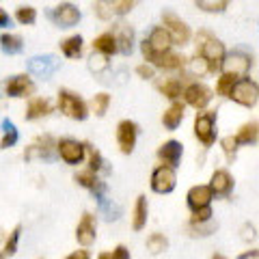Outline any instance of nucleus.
Returning a JSON list of instances; mask_svg holds the SVG:
<instances>
[{
    "label": "nucleus",
    "instance_id": "46",
    "mask_svg": "<svg viewBox=\"0 0 259 259\" xmlns=\"http://www.w3.org/2000/svg\"><path fill=\"white\" fill-rule=\"evenodd\" d=\"M5 26H11V18H9V13L0 7V28H5Z\"/></svg>",
    "mask_w": 259,
    "mask_h": 259
},
{
    "label": "nucleus",
    "instance_id": "3",
    "mask_svg": "<svg viewBox=\"0 0 259 259\" xmlns=\"http://www.w3.org/2000/svg\"><path fill=\"white\" fill-rule=\"evenodd\" d=\"M162 22H164V28H166L168 35H171L173 44L186 46V44L190 41V28H188V24H186L182 18H177L173 11H164V13H162Z\"/></svg>",
    "mask_w": 259,
    "mask_h": 259
},
{
    "label": "nucleus",
    "instance_id": "32",
    "mask_svg": "<svg viewBox=\"0 0 259 259\" xmlns=\"http://www.w3.org/2000/svg\"><path fill=\"white\" fill-rule=\"evenodd\" d=\"M108 67H110L108 56L102 54V52H97V50H93V54L89 56V69H91L93 74H104Z\"/></svg>",
    "mask_w": 259,
    "mask_h": 259
},
{
    "label": "nucleus",
    "instance_id": "9",
    "mask_svg": "<svg viewBox=\"0 0 259 259\" xmlns=\"http://www.w3.org/2000/svg\"><path fill=\"white\" fill-rule=\"evenodd\" d=\"M59 67H61V61L54 54H39L28 61V71L39 78H50Z\"/></svg>",
    "mask_w": 259,
    "mask_h": 259
},
{
    "label": "nucleus",
    "instance_id": "18",
    "mask_svg": "<svg viewBox=\"0 0 259 259\" xmlns=\"http://www.w3.org/2000/svg\"><path fill=\"white\" fill-rule=\"evenodd\" d=\"M5 91L9 97H26L35 91V84H32L26 76H13V78L7 80Z\"/></svg>",
    "mask_w": 259,
    "mask_h": 259
},
{
    "label": "nucleus",
    "instance_id": "37",
    "mask_svg": "<svg viewBox=\"0 0 259 259\" xmlns=\"http://www.w3.org/2000/svg\"><path fill=\"white\" fill-rule=\"evenodd\" d=\"M108 106H110V95H108V93H97V95L93 97V102H91V108H93V112H95L97 117H104V115H106Z\"/></svg>",
    "mask_w": 259,
    "mask_h": 259
},
{
    "label": "nucleus",
    "instance_id": "33",
    "mask_svg": "<svg viewBox=\"0 0 259 259\" xmlns=\"http://www.w3.org/2000/svg\"><path fill=\"white\" fill-rule=\"evenodd\" d=\"M3 130H5V136H3V141H0V149H9V147H13V145L18 143L20 134H18V130H15V125L11 123L9 119L3 121Z\"/></svg>",
    "mask_w": 259,
    "mask_h": 259
},
{
    "label": "nucleus",
    "instance_id": "44",
    "mask_svg": "<svg viewBox=\"0 0 259 259\" xmlns=\"http://www.w3.org/2000/svg\"><path fill=\"white\" fill-rule=\"evenodd\" d=\"M209 218H212V209H209V205L199 207V209H194L192 225H203V223H207V221H209Z\"/></svg>",
    "mask_w": 259,
    "mask_h": 259
},
{
    "label": "nucleus",
    "instance_id": "20",
    "mask_svg": "<svg viewBox=\"0 0 259 259\" xmlns=\"http://www.w3.org/2000/svg\"><path fill=\"white\" fill-rule=\"evenodd\" d=\"M212 197H214V192L209 190V186H194L188 192V207L192 212L199 207H205V205H209Z\"/></svg>",
    "mask_w": 259,
    "mask_h": 259
},
{
    "label": "nucleus",
    "instance_id": "35",
    "mask_svg": "<svg viewBox=\"0 0 259 259\" xmlns=\"http://www.w3.org/2000/svg\"><path fill=\"white\" fill-rule=\"evenodd\" d=\"M160 91L164 97H168V100H177V97L182 95V80L168 78L164 84H160Z\"/></svg>",
    "mask_w": 259,
    "mask_h": 259
},
{
    "label": "nucleus",
    "instance_id": "28",
    "mask_svg": "<svg viewBox=\"0 0 259 259\" xmlns=\"http://www.w3.org/2000/svg\"><path fill=\"white\" fill-rule=\"evenodd\" d=\"M0 48H3L5 54H20L22 52V37L18 35H11V32H5V35H0Z\"/></svg>",
    "mask_w": 259,
    "mask_h": 259
},
{
    "label": "nucleus",
    "instance_id": "49",
    "mask_svg": "<svg viewBox=\"0 0 259 259\" xmlns=\"http://www.w3.org/2000/svg\"><path fill=\"white\" fill-rule=\"evenodd\" d=\"M242 238H244V240H253L255 238V229H253V227H244V236H242Z\"/></svg>",
    "mask_w": 259,
    "mask_h": 259
},
{
    "label": "nucleus",
    "instance_id": "15",
    "mask_svg": "<svg viewBox=\"0 0 259 259\" xmlns=\"http://www.w3.org/2000/svg\"><path fill=\"white\" fill-rule=\"evenodd\" d=\"M145 54V59H147L151 65H156V67L160 69H180L182 65H184V59L180 54H175V52H162V54H151V52H143Z\"/></svg>",
    "mask_w": 259,
    "mask_h": 259
},
{
    "label": "nucleus",
    "instance_id": "11",
    "mask_svg": "<svg viewBox=\"0 0 259 259\" xmlns=\"http://www.w3.org/2000/svg\"><path fill=\"white\" fill-rule=\"evenodd\" d=\"M175 184H177V177H175V171L171 166H158L151 175V188L158 194L173 192Z\"/></svg>",
    "mask_w": 259,
    "mask_h": 259
},
{
    "label": "nucleus",
    "instance_id": "52",
    "mask_svg": "<svg viewBox=\"0 0 259 259\" xmlns=\"http://www.w3.org/2000/svg\"><path fill=\"white\" fill-rule=\"evenodd\" d=\"M212 259H227V257H225V255H214Z\"/></svg>",
    "mask_w": 259,
    "mask_h": 259
},
{
    "label": "nucleus",
    "instance_id": "2",
    "mask_svg": "<svg viewBox=\"0 0 259 259\" xmlns=\"http://www.w3.org/2000/svg\"><path fill=\"white\" fill-rule=\"evenodd\" d=\"M229 97L236 104H240V106L253 108V106H257V102H259V89H257V84L253 82V80H248V78L236 80V84H233Z\"/></svg>",
    "mask_w": 259,
    "mask_h": 259
},
{
    "label": "nucleus",
    "instance_id": "30",
    "mask_svg": "<svg viewBox=\"0 0 259 259\" xmlns=\"http://www.w3.org/2000/svg\"><path fill=\"white\" fill-rule=\"evenodd\" d=\"M147 199L145 197H139L136 199V205H134V221H132V227L136 231H141L145 225H147Z\"/></svg>",
    "mask_w": 259,
    "mask_h": 259
},
{
    "label": "nucleus",
    "instance_id": "40",
    "mask_svg": "<svg viewBox=\"0 0 259 259\" xmlns=\"http://www.w3.org/2000/svg\"><path fill=\"white\" fill-rule=\"evenodd\" d=\"M20 233H22V227L18 225L15 229L11 231V236L9 240L5 242V250H3V255H13L15 250H18V242H20Z\"/></svg>",
    "mask_w": 259,
    "mask_h": 259
},
{
    "label": "nucleus",
    "instance_id": "4",
    "mask_svg": "<svg viewBox=\"0 0 259 259\" xmlns=\"http://www.w3.org/2000/svg\"><path fill=\"white\" fill-rule=\"evenodd\" d=\"M59 108H61L63 115H67L69 119H76V121H84L87 115H89L87 104L71 91H61L59 93Z\"/></svg>",
    "mask_w": 259,
    "mask_h": 259
},
{
    "label": "nucleus",
    "instance_id": "21",
    "mask_svg": "<svg viewBox=\"0 0 259 259\" xmlns=\"http://www.w3.org/2000/svg\"><path fill=\"white\" fill-rule=\"evenodd\" d=\"M54 141H52V136H44V139H39L35 145H30V149L26 151V158L30 160V158H35V156H39V158H46V160H50L52 158V153H54Z\"/></svg>",
    "mask_w": 259,
    "mask_h": 259
},
{
    "label": "nucleus",
    "instance_id": "43",
    "mask_svg": "<svg viewBox=\"0 0 259 259\" xmlns=\"http://www.w3.org/2000/svg\"><path fill=\"white\" fill-rule=\"evenodd\" d=\"M223 149L227 153V158L233 160L236 158V151H238V141H236V136H227V139H223Z\"/></svg>",
    "mask_w": 259,
    "mask_h": 259
},
{
    "label": "nucleus",
    "instance_id": "10",
    "mask_svg": "<svg viewBox=\"0 0 259 259\" xmlns=\"http://www.w3.org/2000/svg\"><path fill=\"white\" fill-rule=\"evenodd\" d=\"M194 134L197 139L209 147L216 141V130H214V112H203V115H197L194 119Z\"/></svg>",
    "mask_w": 259,
    "mask_h": 259
},
{
    "label": "nucleus",
    "instance_id": "5",
    "mask_svg": "<svg viewBox=\"0 0 259 259\" xmlns=\"http://www.w3.org/2000/svg\"><path fill=\"white\" fill-rule=\"evenodd\" d=\"M250 65H253V61H250L248 54L231 52V54H225V59L221 63V69H223V74H229L233 78H244L248 74Z\"/></svg>",
    "mask_w": 259,
    "mask_h": 259
},
{
    "label": "nucleus",
    "instance_id": "6",
    "mask_svg": "<svg viewBox=\"0 0 259 259\" xmlns=\"http://www.w3.org/2000/svg\"><path fill=\"white\" fill-rule=\"evenodd\" d=\"M203 37V44H201V56L205 59L209 71L221 69V63L225 59V46L218 41V39L209 37V35H201Z\"/></svg>",
    "mask_w": 259,
    "mask_h": 259
},
{
    "label": "nucleus",
    "instance_id": "8",
    "mask_svg": "<svg viewBox=\"0 0 259 259\" xmlns=\"http://www.w3.org/2000/svg\"><path fill=\"white\" fill-rule=\"evenodd\" d=\"M80 9L76 5H71V3H63L59 7H54V11H50V20L54 24H59L61 28H71V26H76V24L80 22Z\"/></svg>",
    "mask_w": 259,
    "mask_h": 259
},
{
    "label": "nucleus",
    "instance_id": "31",
    "mask_svg": "<svg viewBox=\"0 0 259 259\" xmlns=\"http://www.w3.org/2000/svg\"><path fill=\"white\" fill-rule=\"evenodd\" d=\"M259 125H257V121H253V123H246V125H242V130L238 132V136H236V141H238V145L242 143V145H255L257 143V136H259Z\"/></svg>",
    "mask_w": 259,
    "mask_h": 259
},
{
    "label": "nucleus",
    "instance_id": "25",
    "mask_svg": "<svg viewBox=\"0 0 259 259\" xmlns=\"http://www.w3.org/2000/svg\"><path fill=\"white\" fill-rule=\"evenodd\" d=\"M93 50H97V52H102V54H106V56H110V54H117L119 50H117V41H115V35L112 32H104V35H100L93 41Z\"/></svg>",
    "mask_w": 259,
    "mask_h": 259
},
{
    "label": "nucleus",
    "instance_id": "1",
    "mask_svg": "<svg viewBox=\"0 0 259 259\" xmlns=\"http://www.w3.org/2000/svg\"><path fill=\"white\" fill-rule=\"evenodd\" d=\"M141 0H97L93 11L100 20L108 22V20H115V18H121L134 9Z\"/></svg>",
    "mask_w": 259,
    "mask_h": 259
},
{
    "label": "nucleus",
    "instance_id": "13",
    "mask_svg": "<svg viewBox=\"0 0 259 259\" xmlns=\"http://www.w3.org/2000/svg\"><path fill=\"white\" fill-rule=\"evenodd\" d=\"M115 41H117V50L121 52V54H132V50H134V28L130 26V24H125V22H119L117 26H115Z\"/></svg>",
    "mask_w": 259,
    "mask_h": 259
},
{
    "label": "nucleus",
    "instance_id": "24",
    "mask_svg": "<svg viewBox=\"0 0 259 259\" xmlns=\"http://www.w3.org/2000/svg\"><path fill=\"white\" fill-rule=\"evenodd\" d=\"M182 119H184V104L175 102L173 106L162 115V123H164L166 130H177V125L182 123Z\"/></svg>",
    "mask_w": 259,
    "mask_h": 259
},
{
    "label": "nucleus",
    "instance_id": "38",
    "mask_svg": "<svg viewBox=\"0 0 259 259\" xmlns=\"http://www.w3.org/2000/svg\"><path fill=\"white\" fill-rule=\"evenodd\" d=\"M15 20L24 26H28V24H35L37 22V9H32V7H20L18 13H15Z\"/></svg>",
    "mask_w": 259,
    "mask_h": 259
},
{
    "label": "nucleus",
    "instance_id": "36",
    "mask_svg": "<svg viewBox=\"0 0 259 259\" xmlns=\"http://www.w3.org/2000/svg\"><path fill=\"white\" fill-rule=\"evenodd\" d=\"M168 246V240L162 236V233H153V236L147 238V250L151 255H160V253H164Z\"/></svg>",
    "mask_w": 259,
    "mask_h": 259
},
{
    "label": "nucleus",
    "instance_id": "19",
    "mask_svg": "<svg viewBox=\"0 0 259 259\" xmlns=\"http://www.w3.org/2000/svg\"><path fill=\"white\" fill-rule=\"evenodd\" d=\"M95 218L91 214H84L82 221L78 223V229H76V240L80 242L82 246H89L95 242Z\"/></svg>",
    "mask_w": 259,
    "mask_h": 259
},
{
    "label": "nucleus",
    "instance_id": "34",
    "mask_svg": "<svg viewBox=\"0 0 259 259\" xmlns=\"http://www.w3.org/2000/svg\"><path fill=\"white\" fill-rule=\"evenodd\" d=\"M194 3L205 13H223L227 7H229L231 0H194Z\"/></svg>",
    "mask_w": 259,
    "mask_h": 259
},
{
    "label": "nucleus",
    "instance_id": "7",
    "mask_svg": "<svg viewBox=\"0 0 259 259\" xmlns=\"http://www.w3.org/2000/svg\"><path fill=\"white\" fill-rule=\"evenodd\" d=\"M171 46H173V39L166 32V28L164 26H156L149 32V37L141 44V50L143 52H151V54H162V52L171 50Z\"/></svg>",
    "mask_w": 259,
    "mask_h": 259
},
{
    "label": "nucleus",
    "instance_id": "16",
    "mask_svg": "<svg viewBox=\"0 0 259 259\" xmlns=\"http://www.w3.org/2000/svg\"><path fill=\"white\" fill-rule=\"evenodd\" d=\"M186 102L190 104L194 108H205L209 100H212V91L205 87V84H190L188 89L184 91Z\"/></svg>",
    "mask_w": 259,
    "mask_h": 259
},
{
    "label": "nucleus",
    "instance_id": "41",
    "mask_svg": "<svg viewBox=\"0 0 259 259\" xmlns=\"http://www.w3.org/2000/svg\"><path fill=\"white\" fill-rule=\"evenodd\" d=\"M87 151H89V166H91V171H100L102 168V156H100V151H97L95 147H91V145H84Z\"/></svg>",
    "mask_w": 259,
    "mask_h": 259
},
{
    "label": "nucleus",
    "instance_id": "14",
    "mask_svg": "<svg viewBox=\"0 0 259 259\" xmlns=\"http://www.w3.org/2000/svg\"><path fill=\"white\" fill-rule=\"evenodd\" d=\"M56 149H59L61 158L67 162V164H78V162L84 158V145L78 141H71V139L56 143Z\"/></svg>",
    "mask_w": 259,
    "mask_h": 259
},
{
    "label": "nucleus",
    "instance_id": "39",
    "mask_svg": "<svg viewBox=\"0 0 259 259\" xmlns=\"http://www.w3.org/2000/svg\"><path fill=\"white\" fill-rule=\"evenodd\" d=\"M236 80H238V78H233V76H229V74H223L221 78H218L216 93H218V95H223V97H229L233 84H236Z\"/></svg>",
    "mask_w": 259,
    "mask_h": 259
},
{
    "label": "nucleus",
    "instance_id": "23",
    "mask_svg": "<svg viewBox=\"0 0 259 259\" xmlns=\"http://www.w3.org/2000/svg\"><path fill=\"white\" fill-rule=\"evenodd\" d=\"M76 182H78L80 186H84V188H89V190H91V192L95 194V197H100V194H104V192H106V186H104L100 180H97L95 171L78 173V175H76Z\"/></svg>",
    "mask_w": 259,
    "mask_h": 259
},
{
    "label": "nucleus",
    "instance_id": "17",
    "mask_svg": "<svg viewBox=\"0 0 259 259\" xmlns=\"http://www.w3.org/2000/svg\"><path fill=\"white\" fill-rule=\"evenodd\" d=\"M182 153H184L182 143L168 141V143H164V145H162V147L158 149V158L164 162V166L175 168L177 164H180V160H182Z\"/></svg>",
    "mask_w": 259,
    "mask_h": 259
},
{
    "label": "nucleus",
    "instance_id": "51",
    "mask_svg": "<svg viewBox=\"0 0 259 259\" xmlns=\"http://www.w3.org/2000/svg\"><path fill=\"white\" fill-rule=\"evenodd\" d=\"M100 259H115V257H112V253H104V255H100Z\"/></svg>",
    "mask_w": 259,
    "mask_h": 259
},
{
    "label": "nucleus",
    "instance_id": "22",
    "mask_svg": "<svg viewBox=\"0 0 259 259\" xmlns=\"http://www.w3.org/2000/svg\"><path fill=\"white\" fill-rule=\"evenodd\" d=\"M233 188V180H231V175L229 171H216L212 175V182H209V190H212L214 194H229Z\"/></svg>",
    "mask_w": 259,
    "mask_h": 259
},
{
    "label": "nucleus",
    "instance_id": "48",
    "mask_svg": "<svg viewBox=\"0 0 259 259\" xmlns=\"http://www.w3.org/2000/svg\"><path fill=\"white\" fill-rule=\"evenodd\" d=\"M112 257H115V259H130L127 248H125V246H117L115 253H112Z\"/></svg>",
    "mask_w": 259,
    "mask_h": 259
},
{
    "label": "nucleus",
    "instance_id": "29",
    "mask_svg": "<svg viewBox=\"0 0 259 259\" xmlns=\"http://www.w3.org/2000/svg\"><path fill=\"white\" fill-rule=\"evenodd\" d=\"M61 50L67 59H78L82 54V37L80 35H74V37H67L65 41L61 44Z\"/></svg>",
    "mask_w": 259,
    "mask_h": 259
},
{
    "label": "nucleus",
    "instance_id": "27",
    "mask_svg": "<svg viewBox=\"0 0 259 259\" xmlns=\"http://www.w3.org/2000/svg\"><path fill=\"white\" fill-rule=\"evenodd\" d=\"M95 199H97V203H100V209H102V214H104L106 221H117V218L121 216V207L112 199L106 197V192L100 194V197H95Z\"/></svg>",
    "mask_w": 259,
    "mask_h": 259
},
{
    "label": "nucleus",
    "instance_id": "26",
    "mask_svg": "<svg viewBox=\"0 0 259 259\" xmlns=\"http://www.w3.org/2000/svg\"><path fill=\"white\" fill-rule=\"evenodd\" d=\"M50 110H52L50 102L44 100V97H35L26 108V119H41L46 115H50Z\"/></svg>",
    "mask_w": 259,
    "mask_h": 259
},
{
    "label": "nucleus",
    "instance_id": "45",
    "mask_svg": "<svg viewBox=\"0 0 259 259\" xmlns=\"http://www.w3.org/2000/svg\"><path fill=\"white\" fill-rule=\"evenodd\" d=\"M136 74L147 80V78H153L156 71H153V65H139V67H136Z\"/></svg>",
    "mask_w": 259,
    "mask_h": 259
},
{
    "label": "nucleus",
    "instance_id": "42",
    "mask_svg": "<svg viewBox=\"0 0 259 259\" xmlns=\"http://www.w3.org/2000/svg\"><path fill=\"white\" fill-rule=\"evenodd\" d=\"M190 71H192L194 76H203V74H207L209 67H207V63H205L203 56H197V59H192V61H190Z\"/></svg>",
    "mask_w": 259,
    "mask_h": 259
},
{
    "label": "nucleus",
    "instance_id": "12",
    "mask_svg": "<svg viewBox=\"0 0 259 259\" xmlns=\"http://www.w3.org/2000/svg\"><path fill=\"white\" fill-rule=\"evenodd\" d=\"M136 136H139V125L134 121H121L119 127H117V143H119V149L123 153H132L134 151V145H136Z\"/></svg>",
    "mask_w": 259,
    "mask_h": 259
},
{
    "label": "nucleus",
    "instance_id": "47",
    "mask_svg": "<svg viewBox=\"0 0 259 259\" xmlns=\"http://www.w3.org/2000/svg\"><path fill=\"white\" fill-rule=\"evenodd\" d=\"M65 259H91V255H89V250H74V253L67 255Z\"/></svg>",
    "mask_w": 259,
    "mask_h": 259
},
{
    "label": "nucleus",
    "instance_id": "50",
    "mask_svg": "<svg viewBox=\"0 0 259 259\" xmlns=\"http://www.w3.org/2000/svg\"><path fill=\"white\" fill-rule=\"evenodd\" d=\"M250 257H257V250H250V253H244V255H240L238 259H250Z\"/></svg>",
    "mask_w": 259,
    "mask_h": 259
}]
</instances>
